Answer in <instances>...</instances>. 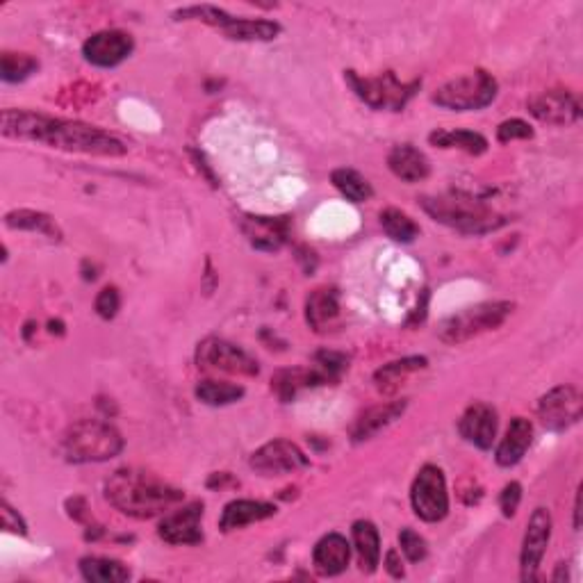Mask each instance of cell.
Returning <instances> with one entry per match:
<instances>
[{
  "instance_id": "1",
  "label": "cell",
  "mask_w": 583,
  "mask_h": 583,
  "mask_svg": "<svg viewBox=\"0 0 583 583\" xmlns=\"http://www.w3.org/2000/svg\"><path fill=\"white\" fill-rule=\"evenodd\" d=\"M0 130L5 137L26 139V142H41L51 149L85 153V155H103V158H117L128 149L105 130L96 126H87L80 121L53 119L46 114L30 110H5L0 119Z\"/></svg>"
},
{
  "instance_id": "2",
  "label": "cell",
  "mask_w": 583,
  "mask_h": 583,
  "mask_svg": "<svg viewBox=\"0 0 583 583\" xmlns=\"http://www.w3.org/2000/svg\"><path fill=\"white\" fill-rule=\"evenodd\" d=\"M105 497L117 511L137 520H149L183 502V492L144 470L114 472L105 483Z\"/></svg>"
},
{
  "instance_id": "3",
  "label": "cell",
  "mask_w": 583,
  "mask_h": 583,
  "mask_svg": "<svg viewBox=\"0 0 583 583\" xmlns=\"http://www.w3.org/2000/svg\"><path fill=\"white\" fill-rule=\"evenodd\" d=\"M422 208L429 212L435 221H440V224H445L465 235H483L497 231L499 226L506 224V219L499 217L497 212H492L483 203L472 199V196L463 194L424 196Z\"/></svg>"
},
{
  "instance_id": "4",
  "label": "cell",
  "mask_w": 583,
  "mask_h": 583,
  "mask_svg": "<svg viewBox=\"0 0 583 583\" xmlns=\"http://www.w3.org/2000/svg\"><path fill=\"white\" fill-rule=\"evenodd\" d=\"M121 433L108 422L82 420L73 424L62 438V454L69 463H103L119 456Z\"/></svg>"
},
{
  "instance_id": "5",
  "label": "cell",
  "mask_w": 583,
  "mask_h": 583,
  "mask_svg": "<svg viewBox=\"0 0 583 583\" xmlns=\"http://www.w3.org/2000/svg\"><path fill=\"white\" fill-rule=\"evenodd\" d=\"M513 308V303L508 301H492L474 308H465L456 312V315L447 317L438 326V338L445 344H463L476 338V335L495 331V328L502 326Z\"/></svg>"
},
{
  "instance_id": "6",
  "label": "cell",
  "mask_w": 583,
  "mask_h": 583,
  "mask_svg": "<svg viewBox=\"0 0 583 583\" xmlns=\"http://www.w3.org/2000/svg\"><path fill=\"white\" fill-rule=\"evenodd\" d=\"M495 96L497 80L486 71H474L435 89L433 103L451 112H474L490 105L495 101Z\"/></svg>"
},
{
  "instance_id": "7",
  "label": "cell",
  "mask_w": 583,
  "mask_h": 583,
  "mask_svg": "<svg viewBox=\"0 0 583 583\" xmlns=\"http://www.w3.org/2000/svg\"><path fill=\"white\" fill-rule=\"evenodd\" d=\"M347 82L360 101L374 110L399 112L420 89V82H401L392 71L383 73L379 78H360L356 71H347Z\"/></svg>"
},
{
  "instance_id": "8",
  "label": "cell",
  "mask_w": 583,
  "mask_h": 583,
  "mask_svg": "<svg viewBox=\"0 0 583 583\" xmlns=\"http://www.w3.org/2000/svg\"><path fill=\"white\" fill-rule=\"evenodd\" d=\"M410 502H413V511L424 522H440L445 520L449 513V495H447V481L440 467L424 465L417 472V479L410 488Z\"/></svg>"
},
{
  "instance_id": "9",
  "label": "cell",
  "mask_w": 583,
  "mask_h": 583,
  "mask_svg": "<svg viewBox=\"0 0 583 583\" xmlns=\"http://www.w3.org/2000/svg\"><path fill=\"white\" fill-rule=\"evenodd\" d=\"M196 363H199V367L203 369H210V372H224V374L256 376L260 372L258 363L249 356V353L219 338H208L199 344V351H196Z\"/></svg>"
},
{
  "instance_id": "10",
  "label": "cell",
  "mask_w": 583,
  "mask_h": 583,
  "mask_svg": "<svg viewBox=\"0 0 583 583\" xmlns=\"http://www.w3.org/2000/svg\"><path fill=\"white\" fill-rule=\"evenodd\" d=\"M538 415L549 431L570 429L581 420V394L572 385H558L540 399Z\"/></svg>"
},
{
  "instance_id": "11",
  "label": "cell",
  "mask_w": 583,
  "mask_h": 583,
  "mask_svg": "<svg viewBox=\"0 0 583 583\" xmlns=\"http://www.w3.org/2000/svg\"><path fill=\"white\" fill-rule=\"evenodd\" d=\"M549 538H552V515H549L547 508H536L527 524V533H524L522 543V581L538 579V568L543 563Z\"/></svg>"
},
{
  "instance_id": "12",
  "label": "cell",
  "mask_w": 583,
  "mask_h": 583,
  "mask_svg": "<svg viewBox=\"0 0 583 583\" xmlns=\"http://www.w3.org/2000/svg\"><path fill=\"white\" fill-rule=\"evenodd\" d=\"M251 467L262 476H283L308 467V458L290 440H272L251 456Z\"/></svg>"
},
{
  "instance_id": "13",
  "label": "cell",
  "mask_w": 583,
  "mask_h": 583,
  "mask_svg": "<svg viewBox=\"0 0 583 583\" xmlns=\"http://www.w3.org/2000/svg\"><path fill=\"white\" fill-rule=\"evenodd\" d=\"M135 51V41L128 32L123 30H103L96 32L94 37H89L82 46V55L89 64L103 69H112L128 60L130 53Z\"/></svg>"
},
{
  "instance_id": "14",
  "label": "cell",
  "mask_w": 583,
  "mask_h": 583,
  "mask_svg": "<svg viewBox=\"0 0 583 583\" xmlns=\"http://www.w3.org/2000/svg\"><path fill=\"white\" fill-rule=\"evenodd\" d=\"M529 112L543 123L552 126H570L579 119V101L577 96L565 92V89H549L529 101Z\"/></svg>"
},
{
  "instance_id": "15",
  "label": "cell",
  "mask_w": 583,
  "mask_h": 583,
  "mask_svg": "<svg viewBox=\"0 0 583 583\" xmlns=\"http://www.w3.org/2000/svg\"><path fill=\"white\" fill-rule=\"evenodd\" d=\"M201 520H203V504L194 502L164 517V520L160 522L158 533L164 543H169V545H196L203 540Z\"/></svg>"
},
{
  "instance_id": "16",
  "label": "cell",
  "mask_w": 583,
  "mask_h": 583,
  "mask_svg": "<svg viewBox=\"0 0 583 583\" xmlns=\"http://www.w3.org/2000/svg\"><path fill=\"white\" fill-rule=\"evenodd\" d=\"M242 231L249 237L253 249L274 253L281 249L290 237V221L287 217H256L242 219Z\"/></svg>"
},
{
  "instance_id": "17",
  "label": "cell",
  "mask_w": 583,
  "mask_h": 583,
  "mask_svg": "<svg viewBox=\"0 0 583 583\" xmlns=\"http://www.w3.org/2000/svg\"><path fill=\"white\" fill-rule=\"evenodd\" d=\"M497 410L488 404H472L458 420V431L470 445L490 449L497 438Z\"/></svg>"
},
{
  "instance_id": "18",
  "label": "cell",
  "mask_w": 583,
  "mask_h": 583,
  "mask_svg": "<svg viewBox=\"0 0 583 583\" xmlns=\"http://www.w3.org/2000/svg\"><path fill=\"white\" fill-rule=\"evenodd\" d=\"M351 558V547L347 543V538L340 536V533H328L319 543L315 545V552H312V563H315V570L324 577H335V574H342L347 570Z\"/></svg>"
},
{
  "instance_id": "19",
  "label": "cell",
  "mask_w": 583,
  "mask_h": 583,
  "mask_svg": "<svg viewBox=\"0 0 583 583\" xmlns=\"http://www.w3.org/2000/svg\"><path fill=\"white\" fill-rule=\"evenodd\" d=\"M406 410V401H388V404H381V406H374L365 410L363 415L358 417L356 424H353L351 429V438L353 442H365V440H372L374 435H379L383 429H388L390 424H394L399 420L401 415H404Z\"/></svg>"
},
{
  "instance_id": "20",
  "label": "cell",
  "mask_w": 583,
  "mask_h": 583,
  "mask_svg": "<svg viewBox=\"0 0 583 583\" xmlns=\"http://www.w3.org/2000/svg\"><path fill=\"white\" fill-rule=\"evenodd\" d=\"M388 167L404 183H420L431 174V164L426 160V155L410 144L394 146L388 155Z\"/></svg>"
},
{
  "instance_id": "21",
  "label": "cell",
  "mask_w": 583,
  "mask_h": 583,
  "mask_svg": "<svg viewBox=\"0 0 583 583\" xmlns=\"http://www.w3.org/2000/svg\"><path fill=\"white\" fill-rule=\"evenodd\" d=\"M276 515V506L267 502H253V499H235V502L228 504L221 513L219 529L221 531H235L244 529L253 522L267 520V517Z\"/></svg>"
},
{
  "instance_id": "22",
  "label": "cell",
  "mask_w": 583,
  "mask_h": 583,
  "mask_svg": "<svg viewBox=\"0 0 583 583\" xmlns=\"http://www.w3.org/2000/svg\"><path fill=\"white\" fill-rule=\"evenodd\" d=\"M533 442V424L524 417H515L508 426L504 440L497 447V463L502 467L517 465L527 454V449Z\"/></svg>"
},
{
  "instance_id": "23",
  "label": "cell",
  "mask_w": 583,
  "mask_h": 583,
  "mask_svg": "<svg viewBox=\"0 0 583 583\" xmlns=\"http://www.w3.org/2000/svg\"><path fill=\"white\" fill-rule=\"evenodd\" d=\"M324 383L326 379L317 372L315 367L312 369L294 367V369H281V372L274 376L272 388L276 390L278 399H281L283 404H290V401L297 397L301 390L317 388V385H324Z\"/></svg>"
},
{
  "instance_id": "24",
  "label": "cell",
  "mask_w": 583,
  "mask_h": 583,
  "mask_svg": "<svg viewBox=\"0 0 583 583\" xmlns=\"http://www.w3.org/2000/svg\"><path fill=\"white\" fill-rule=\"evenodd\" d=\"M340 315V299L338 292L322 287V290H315L306 301V319L310 328H315L317 333L326 331L335 319Z\"/></svg>"
},
{
  "instance_id": "25",
  "label": "cell",
  "mask_w": 583,
  "mask_h": 583,
  "mask_svg": "<svg viewBox=\"0 0 583 583\" xmlns=\"http://www.w3.org/2000/svg\"><path fill=\"white\" fill-rule=\"evenodd\" d=\"M219 30L228 39L235 41H272L281 32V26L265 19H237V16H228Z\"/></svg>"
},
{
  "instance_id": "26",
  "label": "cell",
  "mask_w": 583,
  "mask_h": 583,
  "mask_svg": "<svg viewBox=\"0 0 583 583\" xmlns=\"http://www.w3.org/2000/svg\"><path fill=\"white\" fill-rule=\"evenodd\" d=\"M353 545H356V554L360 561V570L372 574L376 568H379L381 561V538L379 531L372 522L360 520L353 524Z\"/></svg>"
},
{
  "instance_id": "27",
  "label": "cell",
  "mask_w": 583,
  "mask_h": 583,
  "mask_svg": "<svg viewBox=\"0 0 583 583\" xmlns=\"http://www.w3.org/2000/svg\"><path fill=\"white\" fill-rule=\"evenodd\" d=\"M429 365V360L424 356H408V358H401V360H392V363L383 365L379 372L374 374V383L376 388L381 392H392L399 388V383L406 379V376L420 372Z\"/></svg>"
},
{
  "instance_id": "28",
  "label": "cell",
  "mask_w": 583,
  "mask_h": 583,
  "mask_svg": "<svg viewBox=\"0 0 583 583\" xmlns=\"http://www.w3.org/2000/svg\"><path fill=\"white\" fill-rule=\"evenodd\" d=\"M429 142L440 149H458L470 155H481L488 151V139L470 130H435L429 135Z\"/></svg>"
},
{
  "instance_id": "29",
  "label": "cell",
  "mask_w": 583,
  "mask_h": 583,
  "mask_svg": "<svg viewBox=\"0 0 583 583\" xmlns=\"http://www.w3.org/2000/svg\"><path fill=\"white\" fill-rule=\"evenodd\" d=\"M80 572L82 577L92 583H123L130 579V570L119 561H112V558H98V556H87L80 561Z\"/></svg>"
},
{
  "instance_id": "30",
  "label": "cell",
  "mask_w": 583,
  "mask_h": 583,
  "mask_svg": "<svg viewBox=\"0 0 583 583\" xmlns=\"http://www.w3.org/2000/svg\"><path fill=\"white\" fill-rule=\"evenodd\" d=\"M5 224L10 228H19V231L41 233V235L51 237V240H60V237H62L60 228H57L55 221L48 215H44V212H35V210L7 212Z\"/></svg>"
},
{
  "instance_id": "31",
  "label": "cell",
  "mask_w": 583,
  "mask_h": 583,
  "mask_svg": "<svg viewBox=\"0 0 583 583\" xmlns=\"http://www.w3.org/2000/svg\"><path fill=\"white\" fill-rule=\"evenodd\" d=\"M331 183L335 185V190L351 203H365L372 199L374 194L372 185L367 183V178H363L353 169H335L331 174Z\"/></svg>"
},
{
  "instance_id": "32",
  "label": "cell",
  "mask_w": 583,
  "mask_h": 583,
  "mask_svg": "<svg viewBox=\"0 0 583 583\" xmlns=\"http://www.w3.org/2000/svg\"><path fill=\"white\" fill-rule=\"evenodd\" d=\"M196 397H199V401H203L205 406H228L244 397V388L235 383L205 379L196 385Z\"/></svg>"
},
{
  "instance_id": "33",
  "label": "cell",
  "mask_w": 583,
  "mask_h": 583,
  "mask_svg": "<svg viewBox=\"0 0 583 583\" xmlns=\"http://www.w3.org/2000/svg\"><path fill=\"white\" fill-rule=\"evenodd\" d=\"M381 226L383 231L388 233V237L401 244H410L420 237V226H417L406 212H401L397 208H388L381 212Z\"/></svg>"
},
{
  "instance_id": "34",
  "label": "cell",
  "mask_w": 583,
  "mask_h": 583,
  "mask_svg": "<svg viewBox=\"0 0 583 583\" xmlns=\"http://www.w3.org/2000/svg\"><path fill=\"white\" fill-rule=\"evenodd\" d=\"M37 60L23 53H3V76L5 82H23L37 71Z\"/></svg>"
},
{
  "instance_id": "35",
  "label": "cell",
  "mask_w": 583,
  "mask_h": 583,
  "mask_svg": "<svg viewBox=\"0 0 583 583\" xmlns=\"http://www.w3.org/2000/svg\"><path fill=\"white\" fill-rule=\"evenodd\" d=\"M347 367H349V360H347V356H344V353L319 351L315 356V369L324 376L326 383L338 381Z\"/></svg>"
},
{
  "instance_id": "36",
  "label": "cell",
  "mask_w": 583,
  "mask_h": 583,
  "mask_svg": "<svg viewBox=\"0 0 583 583\" xmlns=\"http://www.w3.org/2000/svg\"><path fill=\"white\" fill-rule=\"evenodd\" d=\"M399 545H401V552L406 554L410 563H422L426 554H429V549H426V540L413 529H404L399 533Z\"/></svg>"
},
{
  "instance_id": "37",
  "label": "cell",
  "mask_w": 583,
  "mask_h": 583,
  "mask_svg": "<svg viewBox=\"0 0 583 583\" xmlns=\"http://www.w3.org/2000/svg\"><path fill=\"white\" fill-rule=\"evenodd\" d=\"M533 137V130L527 121L522 119H511V121H504L502 126L497 128V139L502 144L508 142H515V139H531Z\"/></svg>"
},
{
  "instance_id": "38",
  "label": "cell",
  "mask_w": 583,
  "mask_h": 583,
  "mask_svg": "<svg viewBox=\"0 0 583 583\" xmlns=\"http://www.w3.org/2000/svg\"><path fill=\"white\" fill-rule=\"evenodd\" d=\"M119 306H121V297H119L117 287H105V290H101V294L96 297V312L103 319L117 317Z\"/></svg>"
},
{
  "instance_id": "39",
  "label": "cell",
  "mask_w": 583,
  "mask_h": 583,
  "mask_svg": "<svg viewBox=\"0 0 583 583\" xmlns=\"http://www.w3.org/2000/svg\"><path fill=\"white\" fill-rule=\"evenodd\" d=\"M522 502V486L517 481L506 483V488L499 495V508H502L504 517H513L517 513V506Z\"/></svg>"
},
{
  "instance_id": "40",
  "label": "cell",
  "mask_w": 583,
  "mask_h": 583,
  "mask_svg": "<svg viewBox=\"0 0 583 583\" xmlns=\"http://www.w3.org/2000/svg\"><path fill=\"white\" fill-rule=\"evenodd\" d=\"M3 529L7 531V533H16V536H26L28 533V529H26V522L21 520V515L19 513H14V508L7 504V502H3Z\"/></svg>"
},
{
  "instance_id": "41",
  "label": "cell",
  "mask_w": 583,
  "mask_h": 583,
  "mask_svg": "<svg viewBox=\"0 0 583 583\" xmlns=\"http://www.w3.org/2000/svg\"><path fill=\"white\" fill-rule=\"evenodd\" d=\"M385 570H388L394 579L404 577V563H401L397 549H390L388 556H385Z\"/></svg>"
},
{
  "instance_id": "42",
  "label": "cell",
  "mask_w": 583,
  "mask_h": 583,
  "mask_svg": "<svg viewBox=\"0 0 583 583\" xmlns=\"http://www.w3.org/2000/svg\"><path fill=\"white\" fill-rule=\"evenodd\" d=\"M574 529H581V488L577 492V499H574Z\"/></svg>"
}]
</instances>
